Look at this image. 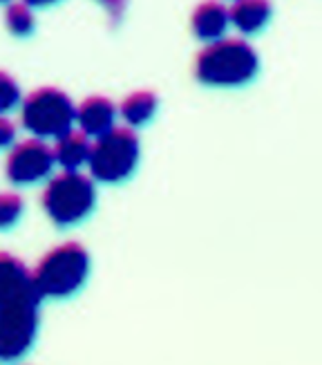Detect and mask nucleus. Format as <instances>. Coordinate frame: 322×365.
<instances>
[{"instance_id":"obj_16","label":"nucleus","mask_w":322,"mask_h":365,"mask_svg":"<svg viewBox=\"0 0 322 365\" xmlns=\"http://www.w3.org/2000/svg\"><path fill=\"white\" fill-rule=\"evenodd\" d=\"M23 94L19 81L5 70H0V115H7L16 106H21Z\"/></svg>"},{"instance_id":"obj_14","label":"nucleus","mask_w":322,"mask_h":365,"mask_svg":"<svg viewBox=\"0 0 322 365\" xmlns=\"http://www.w3.org/2000/svg\"><path fill=\"white\" fill-rule=\"evenodd\" d=\"M5 25L16 36H29L31 31H34V27H36L34 11H31V7L25 5L23 0L9 3L7 11H5Z\"/></svg>"},{"instance_id":"obj_18","label":"nucleus","mask_w":322,"mask_h":365,"mask_svg":"<svg viewBox=\"0 0 322 365\" xmlns=\"http://www.w3.org/2000/svg\"><path fill=\"white\" fill-rule=\"evenodd\" d=\"M108 14H110V19L112 21H119L121 16H123V11H125V3L128 0H96Z\"/></svg>"},{"instance_id":"obj_4","label":"nucleus","mask_w":322,"mask_h":365,"mask_svg":"<svg viewBox=\"0 0 322 365\" xmlns=\"http://www.w3.org/2000/svg\"><path fill=\"white\" fill-rule=\"evenodd\" d=\"M141 144L135 128L121 125V128H110L105 135L92 141L88 168L96 182L103 184H119L133 178L139 166Z\"/></svg>"},{"instance_id":"obj_11","label":"nucleus","mask_w":322,"mask_h":365,"mask_svg":"<svg viewBox=\"0 0 322 365\" xmlns=\"http://www.w3.org/2000/svg\"><path fill=\"white\" fill-rule=\"evenodd\" d=\"M56 144L52 148L54 153V162L63 168V170H78L80 166L88 164V157H90V148H92V141L83 130H66L63 135H58Z\"/></svg>"},{"instance_id":"obj_8","label":"nucleus","mask_w":322,"mask_h":365,"mask_svg":"<svg viewBox=\"0 0 322 365\" xmlns=\"http://www.w3.org/2000/svg\"><path fill=\"white\" fill-rule=\"evenodd\" d=\"M115 121L117 106L101 94H92L74 110V123H78V130H83L90 139H96L105 135L110 128H115Z\"/></svg>"},{"instance_id":"obj_1","label":"nucleus","mask_w":322,"mask_h":365,"mask_svg":"<svg viewBox=\"0 0 322 365\" xmlns=\"http://www.w3.org/2000/svg\"><path fill=\"white\" fill-rule=\"evenodd\" d=\"M257 70L260 58L244 38L211 41L195 58L197 81L211 88H242L253 81Z\"/></svg>"},{"instance_id":"obj_20","label":"nucleus","mask_w":322,"mask_h":365,"mask_svg":"<svg viewBox=\"0 0 322 365\" xmlns=\"http://www.w3.org/2000/svg\"><path fill=\"white\" fill-rule=\"evenodd\" d=\"M0 3H7V0H0Z\"/></svg>"},{"instance_id":"obj_13","label":"nucleus","mask_w":322,"mask_h":365,"mask_svg":"<svg viewBox=\"0 0 322 365\" xmlns=\"http://www.w3.org/2000/svg\"><path fill=\"white\" fill-rule=\"evenodd\" d=\"M157 110H159L157 94L150 90H137L133 94H128V97L121 101L117 113L121 115L125 125H130V128H141V125H146L155 119Z\"/></svg>"},{"instance_id":"obj_6","label":"nucleus","mask_w":322,"mask_h":365,"mask_svg":"<svg viewBox=\"0 0 322 365\" xmlns=\"http://www.w3.org/2000/svg\"><path fill=\"white\" fill-rule=\"evenodd\" d=\"M38 296H25L0 307V361L25 359L38 331Z\"/></svg>"},{"instance_id":"obj_19","label":"nucleus","mask_w":322,"mask_h":365,"mask_svg":"<svg viewBox=\"0 0 322 365\" xmlns=\"http://www.w3.org/2000/svg\"><path fill=\"white\" fill-rule=\"evenodd\" d=\"M23 3L34 9V7H50V5H56V3H61V0H23Z\"/></svg>"},{"instance_id":"obj_9","label":"nucleus","mask_w":322,"mask_h":365,"mask_svg":"<svg viewBox=\"0 0 322 365\" xmlns=\"http://www.w3.org/2000/svg\"><path fill=\"white\" fill-rule=\"evenodd\" d=\"M25 296H38L31 284V272L21 258L0 251V307Z\"/></svg>"},{"instance_id":"obj_10","label":"nucleus","mask_w":322,"mask_h":365,"mask_svg":"<svg viewBox=\"0 0 322 365\" xmlns=\"http://www.w3.org/2000/svg\"><path fill=\"white\" fill-rule=\"evenodd\" d=\"M231 25L229 19V7L219 3V0H206V3L197 5L195 11L190 16V27L192 34L199 41H217L227 34V29Z\"/></svg>"},{"instance_id":"obj_3","label":"nucleus","mask_w":322,"mask_h":365,"mask_svg":"<svg viewBox=\"0 0 322 365\" xmlns=\"http://www.w3.org/2000/svg\"><path fill=\"white\" fill-rule=\"evenodd\" d=\"M96 206L94 180L80 170H63L50 178L43 190V209L56 227L80 225Z\"/></svg>"},{"instance_id":"obj_5","label":"nucleus","mask_w":322,"mask_h":365,"mask_svg":"<svg viewBox=\"0 0 322 365\" xmlns=\"http://www.w3.org/2000/svg\"><path fill=\"white\" fill-rule=\"evenodd\" d=\"M76 106L66 92L45 86L31 90L21 101L23 128L38 139H56L66 130L74 128Z\"/></svg>"},{"instance_id":"obj_7","label":"nucleus","mask_w":322,"mask_h":365,"mask_svg":"<svg viewBox=\"0 0 322 365\" xmlns=\"http://www.w3.org/2000/svg\"><path fill=\"white\" fill-rule=\"evenodd\" d=\"M54 164L52 146L45 139L29 137L14 141L5 162V173L14 186H34L52 175Z\"/></svg>"},{"instance_id":"obj_2","label":"nucleus","mask_w":322,"mask_h":365,"mask_svg":"<svg viewBox=\"0 0 322 365\" xmlns=\"http://www.w3.org/2000/svg\"><path fill=\"white\" fill-rule=\"evenodd\" d=\"M90 276V253L80 242H63L47 251L31 272L38 298L66 300L83 289Z\"/></svg>"},{"instance_id":"obj_15","label":"nucleus","mask_w":322,"mask_h":365,"mask_svg":"<svg viewBox=\"0 0 322 365\" xmlns=\"http://www.w3.org/2000/svg\"><path fill=\"white\" fill-rule=\"evenodd\" d=\"M25 213V200L14 193V190H5L0 193V231H9L21 222Z\"/></svg>"},{"instance_id":"obj_12","label":"nucleus","mask_w":322,"mask_h":365,"mask_svg":"<svg viewBox=\"0 0 322 365\" xmlns=\"http://www.w3.org/2000/svg\"><path fill=\"white\" fill-rule=\"evenodd\" d=\"M273 5L271 0H235L229 9L231 25H235L242 34H260L271 23Z\"/></svg>"},{"instance_id":"obj_17","label":"nucleus","mask_w":322,"mask_h":365,"mask_svg":"<svg viewBox=\"0 0 322 365\" xmlns=\"http://www.w3.org/2000/svg\"><path fill=\"white\" fill-rule=\"evenodd\" d=\"M16 135H19V130H16L14 121L7 119L5 115H0V150L11 148L16 141Z\"/></svg>"}]
</instances>
